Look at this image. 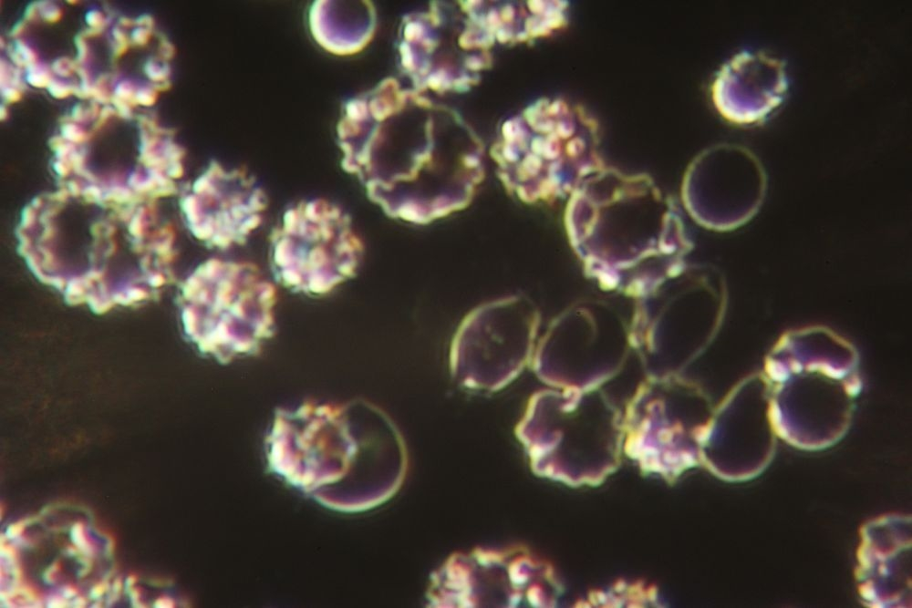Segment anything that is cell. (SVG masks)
Returning a JSON list of instances; mask_svg holds the SVG:
<instances>
[{"label": "cell", "instance_id": "4fadbf2b", "mask_svg": "<svg viewBox=\"0 0 912 608\" xmlns=\"http://www.w3.org/2000/svg\"><path fill=\"white\" fill-rule=\"evenodd\" d=\"M374 6L368 1L316 2L309 14V26L316 41L339 56L362 50L373 36Z\"/></svg>", "mask_w": 912, "mask_h": 608}, {"label": "cell", "instance_id": "8fae6325", "mask_svg": "<svg viewBox=\"0 0 912 608\" xmlns=\"http://www.w3.org/2000/svg\"><path fill=\"white\" fill-rule=\"evenodd\" d=\"M787 90L782 60L763 51H742L721 67L713 81L711 97L727 120L753 124L772 114Z\"/></svg>", "mask_w": 912, "mask_h": 608}, {"label": "cell", "instance_id": "277c9868", "mask_svg": "<svg viewBox=\"0 0 912 608\" xmlns=\"http://www.w3.org/2000/svg\"><path fill=\"white\" fill-rule=\"evenodd\" d=\"M277 293L257 266L212 258L182 288V322L204 353L225 364L257 354L274 335Z\"/></svg>", "mask_w": 912, "mask_h": 608}, {"label": "cell", "instance_id": "5b68a950", "mask_svg": "<svg viewBox=\"0 0 912 608\" xmlns=\"http://www.w3.org/2000/svg\"><path fill=\"white\" fill-rule=\"evenodd\" d=\"M495 42L481 1H434L404 16L399 63L419 92H465L492 67Z\"/></svg>", "mask_w": 912, "mask_h": 608}, {"label": "cell", "instance_id": "e0dca14e", "mask_svg": "<svg viewBox=\"0 0 912 608\" xmlns=\"http://www.w3.org/2000/svg\"><path fill=\"white\" fill-rule=\"evenodd\" d=\"M146 36H147V33L142 28H137L134 31V33H133V38H134V40L138 41L139 43H142L143 41H145L146 40Z\"/></svg>", "mask_w": 912, "mask_h": 608}, {"label": "cell", "instance_id": "9a60e30c", "mask_svg": "<svg viewBox=\"0 0 912 608\" xmlns=\"http://www.w3.org/2000/svg\"><path fill=\"white\" fill-rule=\"evenodd\" d=\"M137 98L139 102L145 105H149L153 101V98L150 96L149 92H140L137 95Z\"/></svg>", "mask_w": 912, "mask_h": 608}, {"label": "cell", "instance_id": "3957f363", "mask_svg": "<svg viewBox=\"0 0 912 608\" xmlns=\"http://www.w3.org/2000/svg\"><path fill=\"white\" fill-rule=\"evenodd\" d=\"M598 143V124L584 108L541 98L502 124L491 156L509 193L553 201L603 168Z\"/></svg>", "mask_w": 912, "mask_h": 608}, {"label": "cell", "instance_id": "30bf717a", "mask_svg": "<svg viewBox=\"0 0 912 608\" xmlns=\"http://www.w3.org/2000/svg\"><path fill=\"white\" fill-rule=\"evenodd\" d=\"M765 177L746 149L720 145L703 152L687 173L685 203L696 215L710 211L749 213L761 202Z\"/></svg>", "mask_w": 912, "mask_h": 608}, {"label": "cell", "instance_id": "ba28073f", "mask_svg": "<svg viewBox=\"0 0 912 608\" xmlns=\"http://www.w3.org/2000/svg\"><path fill=\"white\" fill-rule=\"evenodd\" d=\"M347 409L306 404L294 412L280 410L269 438L271 464L306 480L339 476L358 453Z\"/></svg>", "mask_w": 912, "mask_h": 608}, {"label": "cell", "instance_id": "7c38bea8", "mask_svg": "<svg viewBox=\"0 0 912 608\" xmlns=\"http://www.w3.org/2000/svg\"><path fill=\"white\" fill-rule=\"evenodd\" d=\"M485 20L495 41L513 46L533 42L563 27L565 1H482Z\"/></svg>", "mask_w": 912, "mask_h": 608}, {"label": "cell", "instance_id": "5bb4252c", "mask_svg": "<svg viewBox=\"0 0 912 608\" xmlns=\"http://www.w3.org/2000/svg\"><path fill=\"white\" fill-rule=\"evenodd\" d=\"M28 81L36 87L43 86L47 81L46 75L43 73H31L28 76Z\"/></svg>", "mask_w": 912, "mask_h": 608}, {"label": "cell", "instance_id": "2e32d148", "mask_svg": "<svg viewBox=\"0 0 912 608\" xmlns=\"http://www.w3.org/2000/svg\"><path fill=\"white\" fill-rule=\"evenodd\" d=\"M49 90L54 96L57 98L64 97L65 95H67V89L65 88H62L61 86L52 85L49 88Z\"/></svg>", "mask_w": 912, "mask_h": 608}, {"label": "cell", "instance_id": "ac0fdd59", "mask_svg": "<svg viewBox=\"0 0 912 608\" xmlns=\"http://www.w3.org/2000/svg\"><path fill=\"white\" fill-rule=\"evenodd\" d=\"M99 15L96 12H90L87 15V22L90 26H96L98 23Z\"/></svg>", "mask_w": 912, "mask_h": 608}, {"label": "cell", "instance_id": "6da1fadb", "mask_svg": "<svg viewBox=\"0 0 912 608\" xmlns=\"http://www.w3.org/2000/svg\"><path fill=\"white\" fill-rule=\"evenodd\" d=\"M337 133L342 168L392 218L461 211L484 178L483 144L462 117L392 77L349 100Z\"/></svg>", "mask_w": 912, "mask_h": 608}, {"label": "cell", "instance_id": "7a4b0ae2", "mask_svg": "<svg viewBox=\"0 0 912 608\" xmlns=\"http://www.w3.org/2000/svg\"><path fill=\"white\" fill-rule=\"evenodd\" d=\"M56 198L48 205L36 199L17 229L19 251L42 279L67 297L104 309L142 299L163 282L162 267L174 256L168 224L141 208L75 205Z\"/></svg>", "mask_w": 912, "mask_h": 608}, {"label": "cell", "instance_id": "8992f818", "mask_svg": "<svg viewBox=\"0 0 912 608\" xmlns=\"http://www.w3.org/2000/svg\"><path fill=\"white\" fill-rule=\"evenodd\" d=\"M363 252L351 218L323 199L289 208L271 237V263L277 279L307 294H327L352 278Z\"/></svg>", "mask_w": 912, "mask_h": 608}, {"label": "cell", "instance_id": "52a82bcc", "mask_svg": "<svg viewBox=\"0 0 912 608\" xmlns=\"http://www.w3.org/2000/svg\"><path fill=\"white\" fill-rule=\"evenodd\" d=\"M539 316L524 297L509 296L475 308L452 340L450 368L465 387L497 390L512 382L532 356Z\"/></svg>", "mask_w": 912, "mask_h": 608}, {"label": "cell", "instance_id": "9c48e42d", "mask_svg": "<svg viewBox=\"0 0 912 608\" xmlns=\"http://www.w3.org/2000/svg\"><path fill=\"white\" fill-rule=\"evenodd\" d=\"M266 196L256 180L241 169L228 170L212 161L181 202L189 230L219 249L244 244L262 223Z\"/></svg>", "mask_w": 912, "mask_h": 608}]
</instances>
